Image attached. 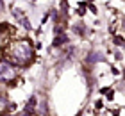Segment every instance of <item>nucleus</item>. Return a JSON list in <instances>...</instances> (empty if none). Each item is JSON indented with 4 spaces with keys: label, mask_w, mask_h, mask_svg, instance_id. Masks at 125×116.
<instances>
[{
    "label": "nucleus",
    "mask_w": 125,
    "mask_h": 116,
    "mask_svg": "<svg viewBox=\"0 0 125 116\" xmlns=\"http://www.w3.org/2000/svg\"><path fill=\"white\" fill-rule=\"evenodd\" d=\"M11 57H13L18 64H25V63H29L32 59V48L29 46V43L18 41L13 46V50H11Z\"/></svg>",
    "instance_id": "f257e3e1"
},
{
    "label": "nucleus",
    "mask_w": 125,
    "mask_h": 116,
    "mask_svg": "<svg viewBox=\"0 0 125 116\" xmlns=\"http://www.w3.org/2000/svg\"><path fill=\"white\" fill-rule=\"evenodd\" d=\"M14 77V68L9 64L7 61H0V79L2 80H9Z\"/></svg>",
    "instance_id": "f03ea898"
},
{
    "label": "nucleus",
    "mask_w": 125,
    "mask_h": 116,
    "mask_svg": "<svg viewBox=\"0 0 125 116\" xmlns=\"http://www.w3.org/2000/svg\"><path fill=\"white\" fill-rule=\"evenodd\" d=\"M62 43H68V38H66V34H62V36H57L54 39V45L55 46H61Z\"/></svg>",
    "instance_id": "7ed1b4c3"
},
{
    "label": "nucleus",
    "mask_w": 125,
    "mask_h": 116,
    "mask_svg": "<svg viewBox=\"0 0 125 116\" xmlns=\"http://www.w3.org/2000/svg\"><path fill=\"white\" fill-rule=\"evenodd\" d=\"M89 61H91V63L102 61V55H100V54H91V55H89Z\"/></svg>",
    "instance_id": "20e7f679"
},
{
    "label": "nucleus",
    "mask_w": 125,
    "mask_h": 116,
    "mask_svg": "<svg viewBox=\"0 0 125 116\" xmlns=\"http://www.w3.org/2000/svg\"><path fill=\"white\" fill-rule=\"evenodd\" d=\"M115 41H116V45H123V43H125L122 38H115Z\"/></svg>",
    "instance_id": "39448f33"
},
{
    "label": "nucleus",
    "mask_w": 125,
    "mask_h": 116,
    "mask_svg": "<svg viewBox=\"0 0 125 116\" xmlns=\"http://www.w3.org/2000/svg\"><path fill=\"white\" fill-rule=\"evenodd\" d=\"M50 14H52V20H57V13H55V11H52Z\"/></svg>",
    "instance_id": "423d86ee"
},
{
    "label": "nucleus",
    "mask_w": 125,
    "mask_h": 116,
    "mask_svg": "<svg viewBox=\"0 0 125 116\" xmlns=\"http://www.w3.org/2000/svg\"><path fill=\"white\" fill-rule=\"evenodd\" d=\"M2 7H4V4H2V0H0V11H2Z\"/></svg>",
    "instance_id": "0eeeda50"
}]
</instances>
